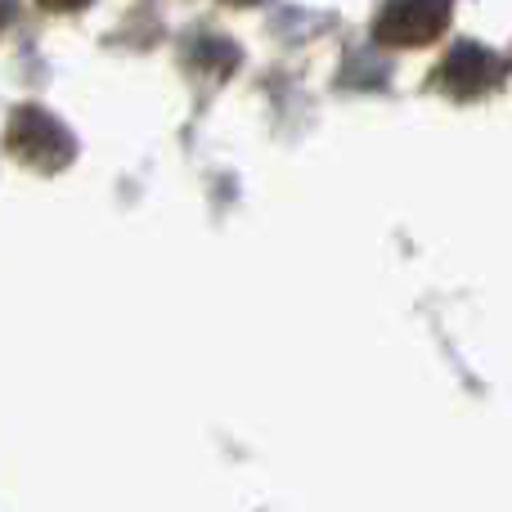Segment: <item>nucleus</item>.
I'll return each mask as SVG.
<instances>
[{
  "mask_svg": "<svg viewBox=\"0 0 512 512\" xmlns=\"http://www.w3.org/2000/svg\"><path fill=\"white\" fill-rule=\"evenodd\" d=\"M450 27V0H382L373 18V36L387 50L432 45Z\"/></svg>",
  "mask_w": 512,
  "mask_h": 512,
  "instance_id": "2",
  "label": "nucleus"
},
{
  "mask_svg": "<svg viewBox=\"0 0 512 512\" xmlns=\"http://www.w3.org/2000/svg\"><path fill=\"white\" fill-rule=\"evenodd\" d=\"M508 77V63L477 41H454V50L436 68V86L450 99H481Z\"/></svg>",
  "mask_w": 512,
  "mask_h": 512,
  "instance_id": "3",
  "label": "nucleus"
},
{
  "mask_svg": "<svg viewBox=\"0 0 512 512\" xmlns=\"http://www.w3.org/2000/svg\"><path fill=\"white\" fill-rule=\"evenodd\" d=\"M225 5H256V0H225Z\"/></svg>",
  "mask_w": 512,
  "mask_h": 512,
  "instance_id": "6",
  "label": "nucleus"
},
{
  "mask_svg": "<svg viewBox=\"0 0 512 512\" xmlns=\"http://www.w3.org/2000/svg\"><path fill=\"white\" fill-rule=\"evenodd\" d=\"M5 144L18 162H27V167H36V171L68 167L72 149H77L72 135H68V126H63L54 113L36 108V104L14 108V117H9V126H5Z\"/></svg>",
  "mask_w": 512,
  "mask_h": 512,
  "instance_id": "1",
  "label": "nucleus"
},
{
  "mask_svg": "<svg viewBox=\"0 0 512 512\" xmlns=\"http://www.w3.org/2000/svg\"><path fill=\"white\" fill-rule=\"evenodd\" d=\"M41 9H50V14H77V9H86L90 0H36Z\"/></svg>",
  "mask_w": 512,
  "mask_h": 512,
  "instance_id": "4",
  "label": "nucleus"
},
{
  "mask_svg": "<svg viewBox=\"0 0 512 512\" xmlns=\"http://www.w3.org/2000/svg\"><path fill=\"white\" fill-rule=\"evenodd\" d=\"M14 14H18V0H0V32L14 23Z\"/></svg>",
  "mask_w": 512,
  "mask_h": 512,
  "instance_id": "5",
  "label": "nucleus"
}]
</instances>
